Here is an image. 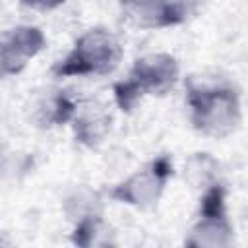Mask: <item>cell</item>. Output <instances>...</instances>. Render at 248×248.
<instances>
[{
  "instance_id": "cell-1",
  "label": "cell",
  "mask_w": 248,
  "mask_h": 248,
  "mask_svg": "<svg viewBox=\"0 0 248 248\" xmlns=\"http://www.w3.org/2000/svg\"><path fill=\"white\" fill-rule=\"evenodd\" d=\"M186 103L190 108L192 128L207 138L223 140L238 130L242 122L240 95L227 83L186 81Z\"/></svg>"
},
{
  "instance_id": "cell-2",
  "label": "cell",
  "mask_w": 248,
  "mask_h": 248,
  "mask_svg": "<svg viewBox=\"0 0 248 248\" xmlns=\"http://www.w3.org/2000/svg\"><path fill=\"white\" fill-rule=\"evenodd\" d=\"M178 60L169 52H151L138 58L126 79L112 87L120 110L130 112L145 95H167L178 81Z\"/></svg>"
},
{
  "instance_id": "cell-3",
  "label": "cell",
  "mask_w": 248,
  "mask_h": 248,
  "mask_svg": "<svg viewBox=\"0 0 248 248\" xmlns=\"http://www.w3.org/2000/svg\"><path fill=\"white\" fill-rule=\"evenodd\" d=\"M122 60V46L114 33L103 27L85 31L74 43V48L52 66L56 78L108 76Z\"/></svg>"
},
{
  "instance_id": "cell-4",
  "label": "cell",
  "mask_w": 248,
  "mask_h": 248,
  "mask_svg": "<svg viewBox=\"0 0 248 248\" xmlns=\"http://www.w3.org/2000/svg\"><path fill=\"white\" fill-rule=\"evenodd\" d=\"M172 172L174 170H172L170 157L159 155L149 165L136 170L126 180L118 182L108 192V198L118 203H126L138 209H151L159 203Z\"/></svg>"
},
{
  "instance_id": "cell-5",
  "label": "cell",
  "mask_w": 248,
  "mask_h": 248,
  "mask_svg": "<svg viewBox=\"0 0 248 248\" xmlns=\"http://www.w3.org/2000/svg\"><path fill=\"white\" fill-rule=\"evenodd\" d=\"M45 46L46 37L35 25H16L0 33V79L23 72Z\"/></svg>"
},
{
  "instance_id": "cell-6",
  "label": "cell",
  "mask_w": 248,
  "mask_h": 248,
  "mask_svg": "<svg viewBox=\"0 0 248 248\" xmlns=\"http://www.w3.org/2000/svg\"><path fill=\"white\" fill-rule=\"evenodd\" d=\"M124 16L141 29H165L180 25L188 16L169 0H118Z\"/></svg>"
},
{
  "instance_id": "cell-7",
  "label": "cell",
  "mask_w": 248,
  "mask_h": 248,
  "mask_svg": "<svg viewBox=\"0 0 248 248\" xmlns=\"http://www.w3.org/2000/svg\"><path fill=\"white\" fill-rule=\"evenodd\" d=\"M74 138L85 147H97L110 130V114L105 105L97 101H85L76 107Z\"/></svg>"
},
{
  "instance_id": "cell-8",
  "label": "cell",
  "mask_w": 248,
  "mask_h": 248,
  "mask_svg": "<svg viewBox=\"0 0 248 248\" xmlns=\"http://www.w3.org/2000/svg\"><path fill=\"white\" fill-rule=\"evenodd\" d=\"M234 240V229L227 215L198 217L196 225L184 238L186 246L194 248H227Z\"/></svg>"
},
{
  "instance_id": "cell-9",
  "label": "cell",
  "mask_w": 248,
  "mask_h": 248,
  "mask_svg": "<svg viewBox=\"0 0 248 248\" xmlns=\"http://www.w3.org/2000/svg\"><path fill=\"white\" fill-rule=\"evenodd\" d=\"M64 213L66 217L76 223L79 219H85V217H93V215H103V200L101 196L91 190V188H78L74 190L66 202H64Z\"/></svg>"
},
{
  "instance_id": "cell-10",
  "label": "cell",
  "mask_w": 248,
  "mask_h": 248,
  "mask_svg": "<svg viewBox=\"0 0 248 248\" xmlns=\"http://www.w3.org/2000/svg\"><path fill=\"white\" fill-rule=\"evenodd\" d=\"M184 178L192 188H207L219 182V163L209 153H194L184 167Z\"/></svg>"
},
{
  "instance_id": "cell-11",
  "label": "cell",
  "mask_w": 248,
  "mask_h": 248,
  "mask_svg": "<svg viewBox=\"0 0 248 248\" xmlns=\"http://www.w3.org/2000/svg\"><path fill=\"white\" fill-rule=\"evenodd\" d=\"M76 107H78L76 101H72L64 93H58L46 99V103L39 108V122L41 126H58V124L72 122L76 114Z\"/></svg>"
},
{
  "instance_id": "cell-12",
  "label": "cell",
  "mask_w": 248,
  "mask_h": 248,
  "mask_svg": "<svg viewBox=\"0 0 248 248\" xmlns=\"http://www.w3.org/2000/svg\"><path fill=\"white\" fill-rule=\"evenodd\" d=\"M101 234H103V215L85 217L74 223L72 242L78 246H93V244H99Z\"/></svg>"
},
{
  "instance_id": "cell-13",
  "label": "cell",
  "mask_w": 248,
  "mask_h": 248,
  "mask_svg": "<svg viewBox=\"0 0 248 248\" xmlns=\"http://www.w3.org/2000/svg\"><path fill=\"white\" fill-rule=\"evenodd\" d=\"M23 6L27 8H33V10H41V12H50V10H56L60 8L66 0H19Z\"/></svg>"
},
{
  "instance_id": "cell-14",
  "label": "cell",
  "mask_w": 248,
  "mask_h": 248,
  "mask_svg": "<svg viewBox=\"0 0 248 248\" xmlns=\"http://www.w3.org/2000/svg\"><path fill=\"white\" fill-rule=\"evenodd\" d=\"M169 2H172L174 6H178L188 17L190 16H194L196 12H198V8H200V4H202V0H169Z\"/></svg>"
},
{
  "instance_id": "cell-15",
  "label": "cell",
  "mask_w": 248,
  "mask_h": 248,
  "mask_svg": "<svg viewBox=\"0 0 248 248\" xmlns=\"http://www.w3.org/2000/svg\"><path fill=\"white\" fill-rule=\"evenodd\" d=\"M0 2H2V0H0Z\"/></svg>"
}]
</instances>
